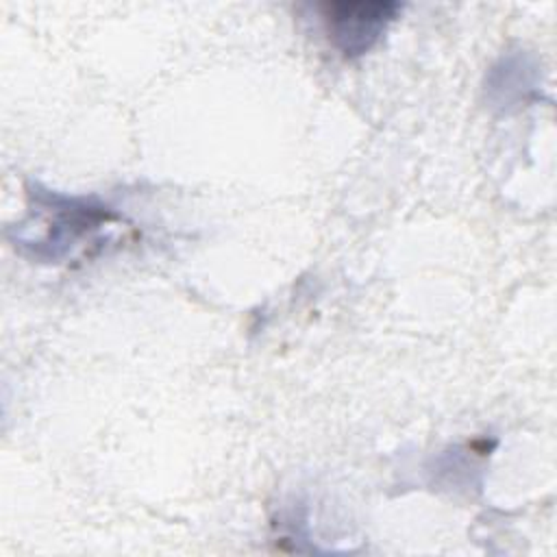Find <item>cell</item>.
Masks as SVG:
<instances>
[{
  "instance_id": "obj_1",
  "label": "cell",
  "mask_w": 557,
  "mask_h": 557,
  "mask_svg": "<svg viewBox=\"0 0 557 557\" xmlns=\"http://www.w3.org/2000/svg\"><path fill=\"white\" fill-rule=\"evenodd\" d=\"M33 200L30 224H22L15 244L39 263L72 259L76 250L96 244L102 231L120 222L109 207L87 198L35 189Z\"/></svg>"
},
{
  "instance_id": "obj_2",
  "label": "cell",
  "mask_w": 557,
  "mask_h": 557,
  "mask_svg": "<svg viewBox=\"0 0 557 557\" xmlns=\"http://www.w3.org/2000/svg\"><path fill=\"white\" fill-rule=\"evenodd\" d=\"M329 41L346 59L370 52L396 20L403 4L389 0L324 2L318 7Z\"/></svg>"
}]
</instances>
